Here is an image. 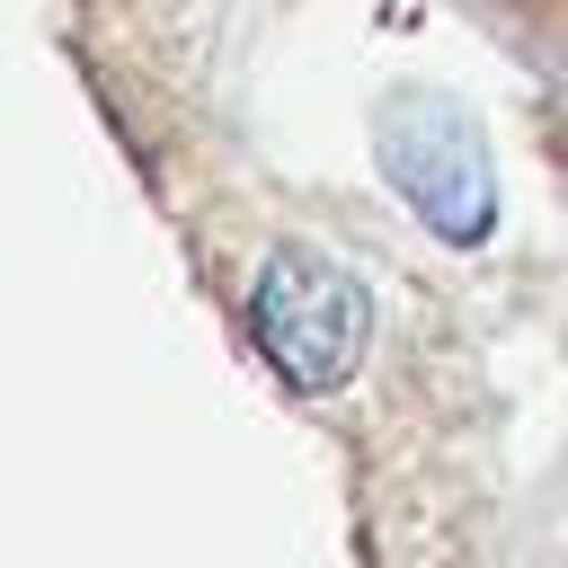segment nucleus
Returning a JSON list of instances; mask_svg holds the SVG:
<instances>
[{
    "instance_id": "nucleus-1",
    "label": "nucleus",
    "mask_w": 568,
    "mask_h": 568,
    "mask_svg": "<svg viewBox=\"0 0 568 568\" xmlns=\"http://www.w3.org/2000/svg\"><path fill=\"white\" fill-rule=\"evenodd\" d=\"M248 346L284 390H337L364 364V284L320 248H275L248 284Z\"/></svg>"
},
{
    "instance_id": "nucleus-2",
    "label": "nucleus",
    "mask_w": 568,
    "mask_h": 568,
    "mask_svg": "<svg viewBox=\"0 0 568 568\" xmlns=\"http://www.w3.org/2000/svg\"><path fill=\"white\" fill-rule=\"evenodd\" d=\"M382 169L444 240L488 231V204H497L488 195V151H479V124L453 98H399L382 115Z\"/></svg>"
}]
</instances>
